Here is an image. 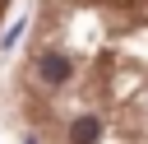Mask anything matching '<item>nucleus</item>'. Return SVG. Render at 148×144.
Masks as SVG:
<instances>
[{"mask_svg": "<svg viewBox=\"0 0 148 144\" xmlns=\"http://www.w3.org/2000/svg\"><path fill=\"white\" fill-rule=\"evenodd\" d=\"M97 130H102L97 116H74V121H69V139H74V144H92Z\"/></svg>", "mask_w": 148, "mask_h": 144, "instance_id": "2", "label": "nucleus"}, {"mask_svg": "<svg viewBox=\"0 0 148 144\" xmlns=\"http://www.w3.org/2000/svg\"><path fill=\"white\" fill-rule=\"evenodd\" d=\"M37 74H42L46 84H65V79H69V60H65V56H42Z\"/></svg>", "mask_w": 148, "mask_h": 144, "instance_id": "1", "label": "nucleus"}]
</instances>
